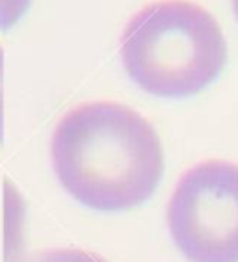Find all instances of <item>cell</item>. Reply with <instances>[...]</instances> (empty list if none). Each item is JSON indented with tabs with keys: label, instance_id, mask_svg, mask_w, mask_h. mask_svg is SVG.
Segmentation results:
<instances>
[{
	"label": "cell",
	"instance_id": "cell-1",
	"mask_svg": "<svg viewBox=\"0 0 238 262\" xmlns=\"http://www.w3.org/2000/svg\"><path fill=\"white\" fill-rule=\"evenodd\" d=\"M51 157L60 186L99 214L145 205L166 167L155 126L116 101L84 102L67 112L52 132Z\"/></svg>",
	"mask_w": 238,
	"mask_h": 262
},
{
	"label": "cell",
	"instance_id": "cell-2",
	"mask_svg": "<svg viewBox=\"0 0 238 262\" xmlns=\"http://www.w3.org/2000/svg\"><path fill=\"white\" fill-rule=\"evenodd\" d=\"M227 41L216 17L190 0H157L125 26L121 63L145 93L188 99L218 80L227 66Z\"/></svg>",
	"mask_w": 238,
	"mask_h": 262
},
{
	"label": "cell",
	"instance_id": "cell-3",
	"mask_svg": "<svg viewBox=\"0 0 238 262\" xmlns=\"http://www.w3.org/2000/svg\"><path fill=\"white\" fill-rule=\"evenodd\" d=\"M167 229L188 262H238V164L190 167L171 193Z\"/></svg>",
	"mask_w": 238,
	"mask_h": 262
},
{
	"label": "cell",
	"instance_id": "cell-4",
	"mask_svg": "<svg viewBox=\"0 0 238 262\" xmlns=\"http://www.w3.org/2000/svg\"><path fill=\"white\" fill-rule=\"evenodd\" d=\"M20 262H108L97 253L78 249V247H63V249H49V251L32 253Z\"/></svg>",
	"mask_w": 238,
	"mask_h": 262
},
{
	"label": "cell",
	"instance_id": "cell-5",
	"mask_svg": "<svg viewBox=\"0 0 238 262\" xmlns=\"http://www.w3.org/2000/svg\"><path fill=\"white\" fill-rule=\"evenodd\" d=\"M32 0H0V32L13 30L28 13Z\"/></svg>",
	"mask_w": 238,
	"mask_h": 262
},
{
	"label": "cell",
	"instance_id": "cell-6",
	"mask_svg": "<svg viewBox=\"0 0 238 262\" xmlns=\"http://www.w3.org/2000/svg\"><path fill=\"white\" fill-rule=\"evenodd\" d=\"M4 141V51L0 47V143Z\"/></svg>",
	"mask_w": 238,
	"mask_h": 262
},
{
	"label": "cell",
	"instance_id": "cell-7",
	"mask_svg": "<svg viewBox=\"0 0 238 262\" xmlns=\"http://www.w3.org/2000/svg\"><path fill=\"white\" fill-rule=\"evenodd\" d=\"M233 11H234V15H236V20H238V0H233Z\"/></svg>",
	"mask_w": 238,
	"mask_h": 262
}]
</instances>
